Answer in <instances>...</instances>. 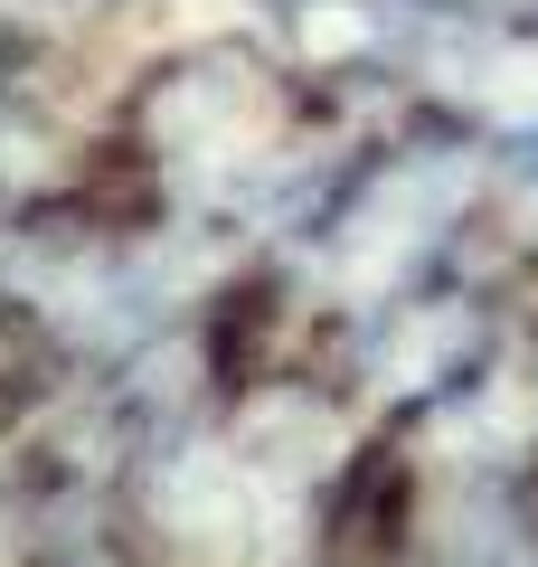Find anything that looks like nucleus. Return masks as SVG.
I'll return each mask as SVG.
<instances>
[{"instance_id": "1", "label": "nucleus", "mask_w": 538, "mask_h": 567, "mask_svg": "<svg viewBox=\"0 0 538 567\" xmlns=\"http://www.w3.org/2000/svg\"><path fill=\"white\" fill-rule=\"evenodd\" d=\"M48 567H133V558H123V539H114V529H95V539L58 548V558H48Z\"/></svg>"}]
</instances>
